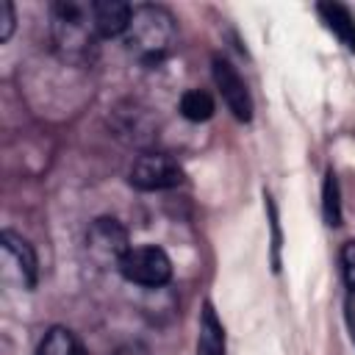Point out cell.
I'll use <instances>...</instances> for the list:
<instances>
[{
    "label": "cell",
    "mask_w": 355,
    "mask_h": 355,
    "mask_svg": "<svg viewBox=\"0 0 355 355\" xmlns=\"http://www.w3.org/2000/svg\"><path fill=\"white\" fill-rule=\"evenodd\" d=\"M211 72H214V83H216L225 105L230 108V114L239 122H250L252 119V97H250V89H247L244 78L236 72V67L216 55Z\"/></svg>",
    "instance_id": "obj_7"
},
{
    "label": "cell",
    "mask_w": 355,
    "mask_h": 355,
    "mask_svg": "<svg viewBox=\"0 0 355 355\" xmlns=\"http://www.w3.org/2000/svg\"><path fill=\"white\" fill-rule=\"evenodd\" d=\"M97 28L92 19V3L58 0L50 6V39L61 58L86 61L97 47Z\"/></svg>",
    "instance_id": "obj_2"
},
{
    "label": "cell",
    "mask_w": 355,
    "mask_h": 355,
    "mask_svg": "<svg viewBox=\"0 0 355 355\" xmlns=\"http://www.w3.org/2000/svg\"><path fill=\"white\" fill-rule=\"evenodd\" d=\"M175 36V17L164 6H136L125 31V47L139 64L158 67L172 53Z\"/></svg>",
    "instance_id": "obj_1"
},
{
    "label": "cell",
    "mask_w": 355,
    "mask_h": 355,
    "mask_svg": "<svg viewBox=\"0 0 355 355\" xmlns=\"http://www.w3.org/2000/svg\"><path fill=\"white\" fill-rule=\"evenodd\" d=\"M119 275L128 283H136V286H144V288H158V286L169 283V277H172V261L155 244L130 247V252L119 263Z\"/></svg>",
    "instance_id": "obj_4"
},
{
    "label": "cell",
    "mask_w": 355,
    "mask_h": 355,
    "mask_svg": "<svg viewBox=\"0 0 355 355\" xmlns=\"http://www.w3.org/2000/svg\"><path fill=\"white\" fill-rule=\"evenodd\" d=\"M183 166L166 153H141L130 164L128 180L139 191H164L183 183Z\"/></svg>",
    "instance_id": "obj_5"
},
{
    "label": "cell",
    "mask_w": 355,
    "mask_h": 355,
    "mask_svg": "<svg viewBox=\"0 0 355 355\" xmlns=\"http://www.w3.org/2000/svg\"><path fill=\"white\" fill-rule=\"evenodd\" d=\"M316 11H319L322 22L336 33V39H338L347 50L355 53V17L349 14V8L341 6V3H319Z\"/></svg>",
    "instance_id": "obj_10"
},
{
    "label": "cell",
    "mask_w": 355,
    "mask_h": 355,
    "mask_svg": "<svg viewBox=\"0 0 355 355\" xmlns=\"http://www.w3.org/2000/svg\"><path fill=\"white\" fill-rule=\"evenodd\" d=\"M114 355H150V349H147L141 341H128V344L116 347Z\"/></svg>",
    "instance_id": "obj_17"
},
{
    "label": "cell",
    "mask_w": 355,
    "mask_h": 355,
    "mask_svg": "<svg viewBox=\"0 0 355 355\" xmlns=\"http://www.w3.org/2000/svg\"><path fill=\"white\" fill-rule=\"evenodd\" d=\"M86 252L97 266L119 269L122 258L130 252L128 227L114 216H97L86 230Z\"/></svg>",
    "instance_id": "obj_3"
},
{
    "label": "cell",
    "mask_w": 355,
    "mask_h": 355,
    "mask_svg": "<svg viewBox=\"0 0 355 355\" xmlns=\"http://www.w3.org/2000/svg\"><path fill=\"white\" fill-rule=\"evenodd\" d=\"M130 17H133V8L122 0H94L92 3V19H94V28L103 39L125 36Z\"/></svg>",
    "instance_id": "obj_8"
},
{
    "label": "cell",
    "mask_w": 355,
    "mask_h": 355,
    "mask_svg": "<svg viewBox=\"0 0 355 355\" xmlns=\"http://www.w3.org/2000/svg\"><path fill=\"white\" fill-rule=\"evenodd\" d=\"M0 252H3L6 277H14L22 288H33L39 280V261H36L33 244L14 230H3L0 233Z\"/></svg>",
    "instance_id": "obj_6"
},
{
    "label": "cell",
    "mask_w": 355,
    "mask_h": 355,
    "mask_svg": "<svg viewBox=\"0 0 355 355\" xmlns=\"http://www.w3.org/2000/svg\"><path fill=\"white\" fill-rule=\"evenodd\" d=\"M322 214L330 227L341 225V191H338V178L333 169H327L324 186H322Z\"/></svg>",
    "instance_id": "obj_13"
},
{
    "label": "cell",
    "mask_w": 355,
    "mask_h": 355,
    "mask_svg": "<svg viewBox=\"0 0 355 355\" xmlns=\"http://www.w3.org/2000/svg\"><path fill=\"white\" fill-rule=\"evenodd\" d=\"M225 324L219 322L211 302H202L200 324H197V355H225Z\"/></svg>",
    "instance_id": "obj_9"
},
{
    "label": "cell",
    "mask_w": 355,
    "mask_h": 355,
    "mask_svg": "<svg viewBox=\"0 0 355 355\" xmlns=\"http://www.w3.org/2000/svg\"><path fill=\"white\" fill-rule=\"evenodd\" d=\"M266 208H269V225H272V266H275V272L280 269V244H283V239H280V225H277V208H275V200L266 194Z\"/></svg>",
    "instance_id": "obj_14"
},
{
    "label": "cell",
    "mask_w": 355,
    "mask_h": 355,
    "mask_svg": "<svg viewBox=\"0 0 355 355\" xmlns=\"http://www.w3.org/2000/svg\"><path fill=\"white\" fill-rule=\"evenodd\" d=\"M14 28H17V17H14V6L8 3V0H0V42L6 44L8 39H11V33H14Z\"/></svg>",
    "instance_id": "obj_16"
},
{
    "label": "cell",
    "mask_w": 355,
    "mask_h": 355,
    "mask_svg": "<svg viewBox=\"0 0 355 355\" xmlns=\"http://www.w3.org/2000/svg\"><path fill=\"white\" fill-rule=\"evenodd\" d=\"M178 108L189 122H205L214 116V97L202 89H189V92H183Z\"/></svg>",
    "instance_id": "obj_12"
},
{
    "label": "cell",
    "mask_w": 355,
    "mask_h": 355,
    "mask_svg": "<svg viewBox=\"0 0 355 355\" xmlns=\"http://www.w3.org/2000/svg\"><path fill=\"white\" fill-rule=\"evenodd\" d=\"M341 275L349 294H355V241H344L341 247Z\"/></svg>",
    "instance_id": "obj_15"
},
{
    "label": "cell",
    "mask_w": 355,
    "mask_h": 355,
    "mask_svg": "<svg viewBox=\"0 0 355 355\" xmlns=\"http://www.w3.org/2000/svg\"><path fill=\"white\" fill-rule=\"evenodd\" d=\"M36 355H86V349H83L80 338H78L69 327L55 324V327H50V330L44 333V338L39 341Z\"/></svg>",
    "instance_id": "obj_11"
}]
</instances>
